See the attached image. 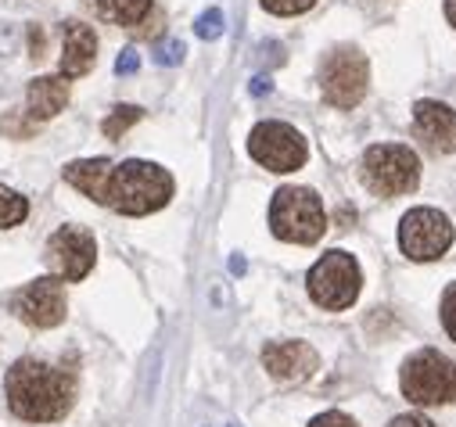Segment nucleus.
Masks as SVG:
<instances>
[{"mask_svg": "<svg viewBox=\"0 0 456 427\" xmlns=\"http://www.w3.org/2000/svg\"><path fill=\"white\" fill-rule=\"evenodd\" d=\"M65 309H69V302H65V287L58 277H37L12 294V312L37 331L58 327L65 319Z\"/></svg>", "mask_w": 456, "mask_h": 427, "instance_id": "obj_10", "label": "nucleus"}, {"mask_svg": "<svg viewBox=\"0 0 456 427\" xmlns=\"http://www.w3.org/2000/svg\"><path fill=\"white\" fill-rule=\"evenodd\" d=\"M413 126L417 133L442 155L456 151V112L442 101H417L413 104Z\"/></svg>", "mask_w": 456, "mask_h": 427, "instance_id": "obj_13", "label": "nucleus"}, {"mask_svg": "<svg viewBox=\"0 0 456 427\" xmlns=\"http://www.w3.org/2000/svg\"><path fill=\"white\" fill-rule=\"evenodd\" d=\"M399 388L417 406L456 402V359H449L438 349H420L403 363Z\"/></svg>", "mask_w": 456, "mask_h": 427, "instance_id": "obj_5", "label": "nucleus"}, {"mask_svg": "<svg viewBox=\"0 0 456 427\" xmlns=\"http://www.w3.org/2000/svg\"><path fill=\"white\" fill-rule=\"evenodd\" d=\"M259 4L270 15H302V12H309L316 4V0H259Z\"/></svg>", "mask_w": 456, "mask_h": 427, "instance_id": "obj_21", "label": "nucleus"}, {"mask_svg": "<svg viewBox=\"0 0 456 427\" xmlns=\"http://www.w3.org/2000/svg\"><path fill=\"white\" fill-rule=\"evenodd\" d=\"M61 176L90 201L123 212V216H148V212L166 208L173 197V176L162 165L141 158H126L119 165L108 158H79L69 162Z\"/></svg>", "mask_w": 456, "mask_h": 427, "instance_id": "obj_1", "label": "nucleus"}, {"mask_svg": "<svg viewBox=\"0 0 456 427\" xmlns=\"http://www.w3.org/2000/svg\"><path fill=\"white\" fill-rule=\"evenodd\" d=\"M69 93H72V86H69L65 76H37L29 83V93H26L29 116L33 119H54L69 104Z\"/></svg>", "mask_w": 456, "mask_h": 427, "instance_id": "obj_15", "label": "nucleus"}, {"mask_svg": "<svg viewBox=\"0 0 456 427\" xmlns=\"http://www.w3.org/2000/svg\"><path fill=\"white\" fill-rule=\"evenodd\" d=\"M97 19L123 26V29H137L148 15H151V0H86Z\"/></svg>", "mask_w": 456, "mask_h": 427, "instance_id": "obj_16", "label": "nucleus"}, {"mask_svg": "<svg viewBox=\"0 0 456 427\" xmlns=\"http://www.w3.org/2000/svg\"><path fill=\"white\" fill-rule=\"evenodd\" d=\"M452 245V223L438 208H410L399 223V248L413 262L442 259Z\"/></svg>", "mask_w": 456, "mask_h": 427, "instance_id": "obj_8", "label": "nucleus"}, {"mask_svg": "<svg viewBox=\"0 0 456 427\" xmlns=\"http://www.w3.org/2000/svg\"><path fill=\"white\" fill-rule=\"evenodd\" d=\"M263 367L270 370L273 381H284V384H302L316 374L320 367V356L309 342H270L263 349Z\"/></svg>", "mask_w": 456, "mask_h": 427, "instance_id": "obj_12", "label": "nucleus"}, {"mask_svg": "<svg viewBox=\"0 0 456 427\" xmlns=\"http://www.w3.org/2000/svg\"><path fill=\"white\" fill-rule=\"evenodd\" d=\"M231 270H234V273H245V259H241V255H234V259H231Z\"/></svg>", "mask_w": 456, "mask_h": 427, "instance_id": "obj_28", "label": "nucleus"}, {"mask_svg": "<svg viewBox=\"0 0 456 427\" xmlns=\"http://www.w3.org/2000/svg\"><path fill=\"white\" fill-rule=\"evenodd\" d=\"M270 230L288 245H316L327 230V212L316 190L281 187L270 201Z\"/></svg>", "mask_w": 456, "mask_h": 427, "instance_id": "obj_3", "label": "nucleus"}, {"mask_svg": "<svg viewBox=\"0 0 456 427\" xmlns=\"http://www.w3.org/2000/svg\"><path fill=\"white\" fill-rule=\"evenodd\" d=\"M137 68H141V54H137L134 47H126V51L119 54V61H116V72H119V76H134Z\"/></svg>", "mask_w": 456, "mask_h": 427, "instance_id": "obj_24", "label": "nucleus"}, {"mask_svg": "<svg viewBox=\"0 0 456 427\" xmlns=\"http://www.w3.org/2000/svg\"><path fill=\"white\" fill-rule=\"evenodd\" d=\"M141 109H137V104H119V109L116 112H108V119L101 123V133L108 137V141H119L134 123H141Z\"/></svg>", "mask_w": 456, "mask_h": 427, "instance_id": "obj_18", "label": "nucleus"}, {"mask_svg": "<svg viewBox=\"0 0 456 427\" xmlns=\"http://www.w3.org/2000/svg\"><path fill=\"white\" fill-rule=\"evenodd\" d=\"M309 427H360L349 413H341V409H327V413H320V416H313V423Z\"/></svg>", "mask_w": 456, "mask_h": 427, "instance_id": "obj_22", "label": "nucleus"}, {"mask_svg": "<svg viewBox=\"0 0 456 427\" xmlns=\"http://www.w3.org/2000/svg\"><path fill=\"white\" fill-rule=\"evenodd\" d=\"M445 19H449V26L456 29V0H445Z\"/></svg>", "mask_w": 456, "mask_h": 427, "instance_id": "obj_27", "label": "nucleus"}, {"mask_svg": "<svg viewBox=\"0 0 456 427\" xmlns=\"http://www.w3.org/2000/svg\"><path fill=\"white\" fill-rule=\"evenodd\" d=\"M61 33H65V47H61V72L58 76H65V79L86 76L94 68V61H97V36H94V29L72 19V22L61 26Z\"/></svg>", "mask_w": 456, "mask_h": 427, "instance_id": "obj_14", "label": "nucleus"}, {"mask_svg": "<svg viewBox=\"0 0 456 427\" xmlns=\"http://www.w3.org/2000/svg\"><path fill=\"white\" fill-rule=\"evenodd\" d=\"M26 216H29V201H26L19 190H12V187L0 183V230L19 227Z\"/></svg>", "mask_w": 456, "mask_h": 427, "instance_id": "obj_17", "label": "nucleus"}, {"mask_svg": "<svg viewBox=\"0 0 456 427\" xmlns=\"http://www.w3.org/2000/svg\"><path fill=\"white\" fill-rule=\"evenodd\" d=\"M183 54H187V47H183L180 40H169V44H162V47L155 51V61H159V65H180Z\"/></svg>", "mask_w": 456, "mask_h": 427, "instance_id": "obj_23", "label": "nucleus"}, {"mask_svg": "<svg viewBox=\"0 0 456 427\" xmlns=\"http://www.w3.org/2000/svg\"><path fill=\"white\" fill-rule=\"evenodd\" d=\"M305 287H309V298L320 309L341 312V309L356 305V298L363 291V270L349 252L334 248V252H323L313 262V270L305 277Z\"/></svg>", "mask_w": 456, "mask_h": 427, "instance_id": "obj_4", "label": "nucleus"}, {"mask_svg": "<svg viewBox=\"0 0 456 427\" xmlns=\"http://www.w3.org/2000/svg\"><path fill=\"white\" fill-rule=\"evenodd\" d=\"M194 33H198L201 40H216V36H223V12H219V8H208V12L194 22Z\"/></svg>", "mask_w": 456, "mask_h": 427, "instance_id": "obj_20", "label": "nucleus"}, {"mask_svg": "<svg viewBox=\"0 0 456 427\" xmlns=\"http://www.w3.org/2000/svg\"><path fill=\"white\" fill-rule=\"evenodd\" d=\"M363 183L378 197H403L420 183V158L406 144H374L363 155Z\"/></svg>", "mask_w": 456, "mask_h": 427, "instance_id": "obj_6", "label": "nucleus"}, {"mask_svg": "<svg viewBox=\"0 0 456 427\" xmlns=\"http://www.w3.org/2000/svg\"><path fill=\"white\" fill-rule=\"evenodd\" d=\"M4 391H8V406L19 420L51 423L72 409L76 377H72V370H61V367L26 356V359L12 363L8 377H4Z\"/></svg>", "mask_w": 456, "mask_h": 427, "instance_id": "obj_2", "label": "nucleus"}, {"mask_svg": "<svg viewBox=\"0 0 456 427\" xmlns=\"http://www.w3.org/2000/svg\"><path fill=\"white\" fill-rule=\"evenodd\" d=\"M252 93H270V79L266 76H256L252 79Z\"/></svg>", "mask_w": 456, "mask_h": 427, "instance_id": "obj_26", "label": "nucleus"}, {"mask_svg": "<svg viewBox=\"0 0 456 427\" xmlns=\"http://www.w3.org/2000/svg\"><path fill=\"white\" fill-rule=\"evenodd\" d=\"M388 427H435L424 413H403V416H395Z\"/></svg>", "mask_w": 456, "mask_h": 427, "instance_id": "obj_25", "label": "nucleus"}, {"mask_svg": "<svg viewBox=\"0 0 456 427\" xmlns=\"http://www.w3.org/2000/svg\"><path fill=\"white\" fill-rule=\"evenodd\" d=\"M231 427H238V423H231Z\"/></svg>", "mask_w": 456, "mask_h": 427, "instance_id": "obj_29", "label": "nucleus"}, {"mask_svg": "<svg viewBox=\"0 0 456 427\" xmlns=\"http://www.w3.org/2000/svg\"><path fill=\"white\" fill-rule=\"evenodd\" d=\"M367 83H370V65L360 47L341 44L320 65V90L330 109H356L367 97Z\"/></svg>", "mask_w": 456, "mask_h": 427, "instance_id": "obj_7", "label": "nucleus"}, {"mask_svg": "<svg viewBox=\"0 0 456 427\" xmlns=\"http://www.w3.org/2000/svg\"><path fill=\"white\" fill-rule=\"evenodd\" d=\"M438 312H442V327H445V334L456 342V280L442 291V305H438Z\"/></svg>", "mask_w": 456, "mask_h": 427, "instance_id": "obj_19", "label": "nucleus"}, {"mask_svg": "<svg viewBox=\"0 0 456 427\" xmlns=\"http://www.w3.org/2000/svg\"><path fill=\"white\" fill-rule=\"evenodd\" d=\"M248 155L270 173H295L309 158L305 137L288 123H259L248 133Z\"/></svg>", "mask_w": 456, "mask_h": 427, "instance_id": "obj_9", "label": "nucleus"}, {"mask_svg": "<svg viewBox=\"0 0 456 427\" xmlns=\"http://www.w3.org/2000/svg\"><path fill=\"white\" fill-rule=\"evenodd\" d=\"M47 266L54 270L58 280H83L90 270H94V259H97V241L86 227H61L51 234L47 241Z\"/></svg>", "mask_w": 456, "mask_h": 427, "instance_id": "obj_11", "label": "nucleus"}]
</instances>
